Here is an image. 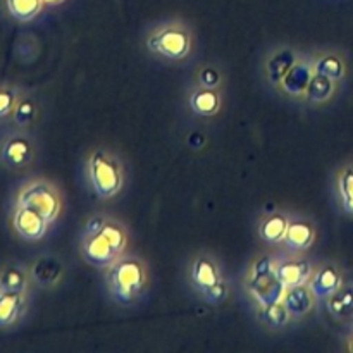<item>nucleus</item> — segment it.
I'll return each mask as SVG.
<instances>
[{
	"label": "nucleus",
	"instance_id": "obj_1",
	"mask_svg": "<svg viewBox=\"0 0 353 353\" xmlns=\"http://www.w3.org/2000/svg\"><path fill=\"white\" fill-rule=\"evenodd\" d=\"M130 231L117 217L95 212L85 221L78 238V254L92 268L103 269L128 252Z\"/></svg>",
	"mask_w": 353,
	"mask_h": 353
},
{
	"label": "nucleus",
	"instance_id": "obj_2",
	"mask_svg": "<svg viewBox=\"0 0 353 353\" xmlns=\"http://www.w3.org/2000/svg\"><path fill=\"white\" fill-rule=\"evenodd\" d=\"M103 290L110 303L119 309L140 305L150 290V269L137 254H123L103 269Z\"/></svg>",
	"mask_w": 353,
	"mask_h": 353
},
{
	"label": "nucleus",
	"instance_id": "obj_3",
	"mask_svg": "<svg viewBox=\"0 0 353 353\" xmlns=\"http://www.w3.org/2000/svg\"><path fill=\"white\" fill-rule=\"evenodd\" d=\"M143 48L161 64L183 65L195 55L196 33L181 17H169L145 30Z\"/></svg>",
	"mask_w": 353,
	"mask_h": 353
},
{
	"label": "nucleus",
	"instance_id": "obj_4",
	"mask_svg": "<svg viewBox=\"0 0 353 353\" xmlns=\"http://www.w3.org/2000/svg\"><path fill=\"white\" fill-rule=\"evenodd\" d=\"M185 283L200 302L209 305H223L231 295V281L224 272L223 261L209 248H200L190 255L185 265Z\"/></svg>",
	"mask_w": 353,
	"mask_h": 353
},
{
	"label": "nucleus",
	"instance_id": "obj_5",
	"mask_svg": "<svg viewBox=\"0 0 353 353\" xmlns=\"http://www.w3.org/2000/svg\"><path fill=\"white\" fill-rule=\"evenodd\" d=\"M83 181L97 199H116L126 188V162L110 147H93L83 159Z\"/></svg>",
	"mask_w": 353,
	"mask_h": 353
},
{
	"label": "nucleus",
	"instance_id": "obj_6",
	"mask_svg": "<svg viewBox=\"0 0 353 353\" xmlns=\"http://www.w3.org/2000/svg\"><path fill=\"white\" fill-rule=\"evenodd\" d=\"M12 203L26 205L37 210L54 226L64 212V195L52 179L34 176L17 186Z\"/></svg>",
	"mask_w": 353,
	"mask_h": 353
},
{
	"label": "nucleus",
	"instance_id": "obj_7",
	"mask_svg": "<svg viewBox=\"0 0 353 353\" xmlns=\"http://www.w3.org/2000/svg\"><path fill=\"white\" fill-rule=\"evenodd\" d=\"M38 141L31 130L12 126L0 138V165L10 172H23L37 162Z\"/></svg>",
	"mask_w": 353,
	"mask_h": 353
},
{
	"label": "nucleus",
	"instance_id": "obj_8",
	"mask_svg": "<svg viewBox=\"0 0 353 353\" xmlns=\"http://www.w3.org/2000/svg\"><path fill=\"white\" fill-rule=\"evenodd\" d=\"M303 54L305 50L302 47L295 43H286V41L271 43L269 47H265L261 55V62H259V74H261L262 85L276 93L290 69L303 57Z\"/></svg>",
	"mask_w": 353,
	"mask_h": 353
},
{
	"label": "nucleus",
	"instance_id": "obj_9",
	"mask_svg": "<svg viewBox=\"0 0 353 353\" xmlns=\"http://www.w3.org/2000/svg\"><path fill=\"white\" fill-rule=\"evenodd\" d=\"M9 224L12 233L19 240L28 241V243H37V241L43 240L52 226L37 210L26 205H19V203H12L10 207Z\"/></svg>",
	"mask_w": 353,
	"mask_h": 353
},
{
	"label": "nucleus",
	"instance_id": "obj_10",
	"mask_svg": "<svg viewBox=\"0 0 353 353\" xmlns=\"http://www.w3.org/2000/svg\"><path fill=\"white\" fill-rule=\"evenodd\" d=\"M314 268L316 262L310 261L305 254L285 250L278 254L274 274L285 285V288H292V286L307 285L312 278Z\"/></svg>",
	"mask_w": 353,
	"mask_h": 353
},
{
	"label": "nucleus",
	"instance_id": "obj_11",
	"mask_svg": "<svg viewBox=\"0 0 353 353\" xmlns=\"http://www.w3.org/2000/svg\"><path fill=\"white\" fill-rule=\"evenodd\" d=\"M186 110L199 119H214L224 107V90H210L190 81L185 90Z\"/></svg>",
	"mask_w": 353,
	"mask_h": 353
},
{
	"label": "nucleus",
	"instance_id": "obj_12",
	"mask_svg": "<svg viewBox=\"0 0 353 353\" xmlns=\"http://www.w3.org/2000/svg\"><path fill=\"white\" fill-rule=\"evenodd\" d=\"M238 288H240L241 295L248 302L250 309L279 302V300H283L286 290L285 285L276 278V274L254 279H238Z\"/></svg>",
	"mask_w": 353,
	"mask_h": 353
},
{
	"label": "nucleus",
	"instance_id": "obj_13",
	"mask_svg": "<svg viewBox=\"0 0 353 353\" xmlns=\"http://www.w3.org/2000/svg\"><path fill=\"white\" fill-rule=\"evenodd\" d=\"M30 274L37 290L50 292L59 288L65 278V264L59 255L43 252L30 262Z\"/></svg>",
	"mask_w": 353,
	"mask_h": 353
},
{
	"label": "nucleus",
	"instance_id": "obj_14",
	"mask_svg": "<svg viewBox=\"0 0 353 353\" xmlns=\"http://www.w3.org/2000/svg\"><path fill=\"white\" fill-rule=\"evenodd\" d=\"M310 61H312L314 72L327 76L338 83H343L348 78L350 64L345 50L333 47V45H321L309 50Z\"/></svg>",
	"mask_w": 353,
	"mask_h": 353
},
{
	"label": "nucleus",
	"instance_id": "obj_15",
	"mask_svg": "<svg viewBox=\"0 0 353 353\" xmlns=\"http://www.w3.org/2000/svg\"><path fill=\"white\" fill-rule=\"evenodd\" d=\"M317 241V224L310 216L302 212L290 214L288 231H286L283 248L288 252L307 254Z\"/></svg>",
	"mask_w": 353,
	"mask_h": 353
},
{
	"label": "nucleus",
	"instance_id": "obj_16",
	"mask_svg": "<svg viewBox=\"0 0 353 353\" xmlns=\"http://www.w3.org/2000/svg\"><path fill=\"white\" fill-rule=\"evenodd\" d=\"M343 283L345 272L341 265L336 261H323L316 264L312 278L309 279L307 285L310 286L319 305H323Z\"/></svg>",
	"mask_w": 353,
	"mask_h": 353
},
{
	"label": "nucleus",
	"instance_id": "obj_17",
	"mask_svg": "<svg viewBox=\"0 0 353 353\" xmlns=\"http://www.w3.org/2000/svg\"><path fill=\"white\" fill-rule=\"evenodd\" d=\"M314 76V68L312 61H310L309 50H305L303 57L290 69L288 74L285 76V79L281 81L279 88L276 90V95L283 97L285 100L290 102L300 103L302 102L303 95H305L307 88H309V83Z\"/></svg>",
	"mask_w": 353,
	"mask_h": 353
},
{
	"label": "nucleus",
	"instance_id": "obj_18",
	"mask_svg": "<svg viewBox=\"0 0 353 353\" xmlns=\"http://www.w3.org/2000/svg\"><path fill=\"white\" fill-rule=\"evenodd\" d=\"M292 210L272 209L262 212L255 221V236L268 247H281L288 231Z\"/></svg>",
	"mask_w": 353,
	"mask_h": 353
},
{
	"label": "nucleus",
	"instance_id": "obj_19",
	"mask_svg": "<svg viewBox=\"0 0 353 353\" xmlns=\"http://www.w3.org/2000/svg\"><path fill=\"white\" fill-rule=\"evenodd\" d=\"M31 309V293L0 292V331L19 327Z\"/></svg>",
	"mask_w": 353,
	"mask_h": 353
},
{
	"label": "nucleus",
	"instance_id": "obj_20",
	"mask_svg": "<svg viewBox=\"0 0 353 353\" xmlns=\"http://www.w3.org/2000/svg\"><path fill=\"white\" fill-rule=\"evenodd\" d=\"M252 317H254L255 324L269 334L285 333L295 324L283 300L271 303V305L252 307Z\"/></svg>",
	"mask_w": 353,
	"mask_h": 353
},
{
	"label": "nucleus",
	"instance_id": "obj_21",
	"mask_svg": "<svg viewBox=\"0 0 353 353\" xmlns=\"http://www.w3.org/2000/svg\"><path fill=\"white\" fill-rule=\"evenodd\" d=\"M331 193L343 216L353 217V161L338 165L331 176Z\"/></svg>",
	"mask_w": 353,
	"mask_h": 353
},
{
	"label": "nucleus",
	"instance_id": "obj_22",
	"mask_svg": "<svg viewBox=\"0 0 353 353\" xmlns=\"http://www.w3.org/2000/svg\"><path fill=\"white\" fill-rule=\"evenodd\" d=\"M283 302H285L288 312L292 314L295 324L305 321L307 317H310L317 309H319V302H317V299L314 296L309 285L286 288L285 295H283Z\"/></svg>",
	"mask_w": 353,
	"mask_h": 353
},
{
	"label": "nucleus",
	"instance_id": "obj_23",
	"mask_svg": "<svg viewBox=\"0 0 353 353\" xmlns=\"http://www.w3.org/2000/svg\"><path fill=\"white\" fill-rule=\"evenodd\" d=\"M343 83H338L327 76L317 74L314 72L312 79L309 83L305 95H303L300 105L309 107V109H321L324 105H330L340 93V88Z\"/></svg>",
	"mask_w": 353,
	"mask_h": 353
},
{
	"label": "nucleus",
	"instance_id": "obj_24",
	"mask_svg": "<svg viewBox=\"0 0 353 353\" xmlns=\"http://www.w3.org/2000/svg\"><path fill=\"white\" fill-rule=\"evenodd\" d=\"M30 265L21 261H7L0 265V292L31 293L33 292Z\"/></svg>",
	"mask_w": 353,
	"mask_h": 353
},
{
	"label": "nucleus",
	"instance_id": "obj_25",
	"mask_svg": "<svg viewBox=\"0 0 353 353\" xmlns=\"http://www.w3.org/2000/svg\"><path fill=\"white\" fill-rule=\"evenodd\" d=\"M327 316L338 324H353V279H345L343 285L323 303Z\"/></svg>",
	"mask_w": 353,
	"mask_h": 353
},
{
	"label": "nucleus",
	"instance_id": "obj_26",
	"mask_svg": "<svg viewBox=\"0 0 353 353\" xmlns=\"http://www.w3.org/2000/svg\"><path fill=\"white\" fill-rule=\"evenodd\" d=\"M3 7L10 19L19 24H30L43 14L47 6L43 0H3Z\"/></svg>",
	"mask_w": 353,
	"mask_h": 353
},
{
	"label": "nucleus",
	"instance_id": "obj_27",
	"mask_svg": "<svg viewBox=\"0 0 353 353\" xmlns=\"http://www.w3.org/2000/svg\"><path fill=\"white\" fill-rule=\"evenodd\" d=\"M192 83L210 90H224L226 86V72L219 62H202L193 71Z\"/></svg>",
	"mask_w": 353,
	"mask_h": 353
},
{
	"label": "nucleus",
	"instance_id": "obj_28",
	"mask_svg": "<svg viewBox=\"0 0 353 353\" xmlns=\"http://www.w3.org/2000/svg\"><path fill=\"white\" fill-rule=\"evenodd\" d=\"M38 119H40V105H38V102L33 97L28 95V93L24 92L23 97L19 99V102H17L16 109H14L10 123L16 128L31 130Z\"/></svg>",
	"mask_w": 353,
	"mask_h": 353
},
{
	"label": "nucleus",
	"instance_id": "obj_29",
	"mask_svg": "<svg viewBox=\"0 0 353 353\" xmlns=\"http://www.w3.org/2000/svg\"><path fill=\"white\" fill-rule=\"evenodd\" d=\"M276 261H278V254H271V252H261L255 254L250 261L245 264L243 271H241L238 279H254L262 278V276L274 274Z\"/></svg>",
	"mask_w": 353,
	"mask_h": 353
},
{
	"label": "nucleus",
	"instance_id": "obj_30",
	"mask_svg": "<svg viewBox=\"0 0 353 353\" xmlns=\"http://www.w3.org/2000/svg\"><path fill=\"white\" fill-rule=\"evenodd\" d=\"M24 90L12 83H0V123L10 121L17 102L23 97Z\"/></svg>",
	"mask_w": 353,
	"mask_h": 353
},
{
	"label": "nucleus",
	"instance_id": "obj_31",
	"mask_svg": "<svg viewBox=\"0 0 353 353\" xmlns=\"http://www.w3.org/2000/svg\"><path fill=\"white\" fill-rule=\"evenodd\" d=\"M345 350L353 353V324H352L350 331H348V334L345 336Z\"/></svg>",
	"mask_w": 353,
	"mask_h": 353
},
{
	"label": "nucleus",
	"instance_id": "obj_32",
	"mask_svg": "<svg viewBox=\"0 0 353 353\" xmlns=\"http://www.w3.org/2000/svg\"><path fill=\"white\" fill-rule=\"evenodd\" d=\"M43 2L47 7H59V6H62L64 2H68V0H43Z\"/></svg>",
	"mask_w": 353,
	"mask_h": 353
}]
</instances>
